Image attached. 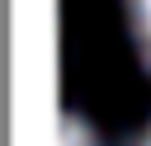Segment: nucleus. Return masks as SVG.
Returning <instances> with one entry per match:
<instances>
[{
  "instance_id": "f257e3e1",
  "label": "nucleus",
  "mask_w": 151,
  "mask_h": 146,
  "mask_svg": "<svg viewBox=\"0 0 151 146\" xmlns=\"http://www.w3.org/2000/svg\"><path fill=\"white\" fill-rule=\"evenodd\" d=\"M127 19H132V33H137V47L151 66V0H127Z\"/></svg>"
},
{
  "instance_id": "f03ea898",
  "label": "nucleus",
  "mask_w": 151,
  "mask_h": 146,
  "mask_svg": "<svg viewBox=\"0 0 151 146\" xmlns=\"http://www.w3.org/2000/svg\"><path fill=\"white\" fill-rule=\"evenodd\" d=\"M137 146H151V132H146V137H142V141H137Z\"/></svg>"
}]
</instances>
